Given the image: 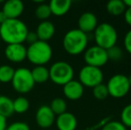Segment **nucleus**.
<instances>
[{"label":"nucleus","instance_id":"nucleus-4","mask_svg":"<svg viewBox=\"0 0 131 130\" xmlns=\"http://www.w3.org/2000/svg\"><path fill=\"white\" fill-rule=\"evenodd\" d=\"M94 38L96 45L107 50L116 45L118 40V32L110 23H101L94 31Z\"/></svg>","mask_w":131,"mask_h":130},{"label":"nucleus","instance_id":"nucleus-17","mask_svg":"<svg viewBox=\"0 0 131 130\" xmlns=\"http://www.w3.org/2000/svg\"><path fill=\"white\" fill-rule=\"evenodd\" d=\"M51 14L54 16H63L69 12L71 6V0H52L48 4Z\"/></svg>","mask_w":131,"mask_h":130},{"label":"nucleus","instance_id":"nucleus-15","mask_svg":"<svg viewBox=\"0 0 131 130\" xmlns=\"http://www.w3.org/2000/svg\"><path fill=\"white\" fill-rule=\"evenodd\" d=\"M55 124L58 130H75L78 126V120L74 114L66 111L55 118Z\"/></svg>","mask_w":131,"mask_h":130},{"label":"nucleus","instance_id":"nucleus-12","mask_svg":"<svg viewBox=\"0 0 131 130\" xmlns=\"http://www.w3.org/2000/svg\"><path fill=\"white\" fill-rule=\"evenodd\" d=\"M7 19H19L24 11V4L21 0H8L2 8Z\"/></svg>","mask_w":131,"mask_h":130},{"label":"nucleus","instance_id":"nucleus-22","mask_svg":"<svg viewBox=\"0 0 131 130\" xmlns=\"http://www.w3.org/2000/svg\"><path fill=\"white\" fill-rule=\"evenodd\" d=\"M50 109L52 110L54 115H61L62 113L66 112L67 110V103H66L65 100L63 98L56 97L51 102L50 105H49Z\"/></svg>","mask_w":131,"mask_h":130},{"label":"nucleus","instance_id":"nucleus-14","mask_svg":"<svg viewBox=\"0 0 131 130\" xmlns=\"http://www.w3.org/2000/svg\"><path fill=\"white\" fill-rule=\"evenodd\" d=\"M63 94L67 99L71 101L79 100L84 94V87L79 80H71L63 86Z\"/></svg>","mask_w":131,"mask_h":130},{"label":"nucleus","instance_id":"nucleus-9","mask_svg":"<svg viewBox=\"0 0 131 130\" xmlns=\"http://www.w3.org/2000/svg\"><path fill=\"white\" fill-rule=\"evenodd\" d=\"M84 60L86 65L96 68H101L106 64L107 62L109 61L106 50L96 45L86 49L84 54Z\"/></svg>","mask_w":131,"mask_h":130},{"label":"nucleus","instance_id":"nucleus-10","mask_svg":"<svg viewBox=\"0 0 131 130\" xmlns=\"http://www.w3.org/2000/svg\"><path fill=\"white\" fill-rule=\"evenodd\" d=\"M37 125L42 129H49L55 122V115L53 114L49 105H41L37 110L35 114Z\"/></svg>","mask_w":131,"mask_h":130},{"label":"nucleus","instance_id":"nucleus-6","mask_svg":"<svg viewBox=\"0 0 131 130\" xmlns=\"http://www.w3.org/2000/svg\"><path fill=\"white\" fill-rule=\"evenodd\" d=\"M11 83L13 88L21 94H25L30 92L35 86L30 69L25 67L18 68L14 70Z\"/></svg>","mask_w":131,"mask_h":130},{"label":"nucleus","instance_id":"nucleus-26","mask_svg":"<svg viewBox=\"0 0 131 130\" xmlns=\"http://www.w3.org/2000/svg\"><path fill=\"white\" fill-rule=\"evenodd\" d=\"M106 52L107 56H108V60H112V61L114 62L119 61L123 56L122 49L121 47L117 46V45H114V46L107 49Z\"/></svg>","mask_w":131,"mask_h":130},{"label":"nucleus","instance_id":"nucleus-33","mask_svg":"<svg viewBox=\"0 0 131 130\" xmlns=\"http://www.w3.org/2000/svg\"><path fill=\"white\" fill-rule=\"evenodd\" d=\"M7 127L6 119L0 115V130H5Z\"/></svg>","mask_w":131,"mask_h":130},{"label":"nucleus","instance_id":"nucleus-29","mask_svg":"<svg viewBox=\"0 0 131 130\" xmlns=\"http://www.w3.org/2000/svg\"><path fill=\"white\" fill-rule=\"evenodd\" d=\"M5 130H30V127L27 123L23 121H16L7 126Z\"/></svg>","mask_w":131,"mask_h":130},{"label":"nucleus","instance_id":"nucleus-7","mask_svg":"<svg viewBox=\"0 0 131 130\" xmlns=\"http://www.w3.org/2000/svg\"><path fill=\"white\" fill-rule=\"evenodd\" d=\"M109 96L114 98H122L128 94L130 90L128 77L123 74L113 75L106 84Z\"/></svg>","mask_w":131,"mask_h":130},{"label":"nucleus","instance_id":"nucleus-19","mask_svg":"<svg viewBox=\"0 0 131 130\" xmlns=\"http://www.w3.org/2000/svg\"><path fill=\"white\" fill-rule=\"evenodd\" d=\"M14 113L13 99L6 96L0 94V115L7 119L12 116Z\"/></svg>","mask_w":131,"mask_h":130},{"label":"nucleus","instance_id":"nucleus-21","mask_svg":"<svg viewBox=\"0 0 131 130\" xmlns=\"http://www.w3.org/2000/svg\"><path fill=\"white\" fill-rule=\"evenodd\" d=\"M13 105H14V112L23 114L29 110V102L26 97L21 96L13 100Z\"/></svg>","mask_w":131,"mask_h":130},{"label":"nucleus","instance_id":"nucleus-27","mask_svg":"<svg viewBox=\"0 0 131 130\" xmlns=\"http://www.w3.org/2000/svg\"><path fill=\"white\" fill-rule=\"evenodd\" d=\"M121 123L126 127L131 128V103L126 105L123 108L121 114Z\"/></svg>","mask_w":131,"mask_h":130},{"label":"nucleus","instance_id":"nucleus-35","mask_svg":"<svg viewBox=\"0 0 131 130\" xmlns=\"http://www.w3.org/2000/svg\"><path fill=\"white\" fill-rule=\"evenodd\" d=\"M123 2H124L127 8H128V7H131V0H124Z\"/></svg>","mask_w":131,"mask_h":130},{"label":"nucleus","instance_id":"nucleus-39","mask_svg":"<svg viewBox=\"0 0 131 130\" xmlns=\"http://www.w3.org/2000/svg\"><path fill=\"white\" fill-rule=\"evenodd\" d=\"M0 85H1V82H0Z\"/></svg>","mask_w":131,"mask_h":130},{"label":"nucleus","instance_id":"nucleus-23","mask_svg":"<svg viewBox=\"0 0 131 130\" xmlns=\"http://www.w3.org/2000/svg\"><path fill=\"white\" fill-rule=\"evenodd\" d=\"M51 10L49 7L48 4H46L42 2L40 5H38L37 6V8L35 9V16L38 18V20L43 21H47L49 17L51 16Z\"/></svg>","mask_w":131,"mask_h":130},{"label":"nucleus","instance_id":"nucleus-20","mask_svg":"<svg viewBox=\"0 0 131 130\" xmlns=\"http://www.w3.org/2000/svg\"><path fill=\"white\" fill-rule=\"evenodd\" d=\"M127 7L122 0H112L106 5V10L111 15L119 16L124 14Z\"/></svg>","mask_w":131,"mask_h":130},{"label":"nucleus","instance_id":"nucleus-24","mask_svg":"<svg viewBox=\"0 0 131 130\" xmlns=\"http://www.w3.org/2000/svg\"><path fill=\"white\" fill-rule=\"evenodd\" d=\"M15 69L10 65L0 66V82L1 83H9L12 81Z\"/></svg>","mask_w":131,"mask_h":130},{"label":"nucleus","instance_id":"nucleus-11","mask_svg":"<svg viewBox=\"0 0 131 130\" xmlns=\"http://www.w3.org/2000/svg\"><path fill=\"white\" fill-rule=\"evenodd\" d=\"M5 56L11 63H19L27 59V47L23 44H10L5 48Z\"/></svg>","mask_w":131,"mask_h":130},{"label":"nucleus","instance_id":"nucleus-13","mask_svg":"<svg viewBox=\"0 0 131 130\" xmlns=\"http://www.w3.org/2000/svg\"><path fill=\"white\" fill-rule=\"evenodd\" d=\"M79 30L84 33H89L95 31L97 24V17L95 14L91 12H86L82 14L79 18L78 21Z\"/></svg>","mask_w":131,"mask_h":130},{"label":"nucleus","instance_id":"nucleus-34","mask_svg":"<svg viewBox=\"0 0 131 130\" xmlns=\"http://www.w3.org/2000/svg\"><path fill=\"white\" fill-rule=\"evenodd\" d=\"M7 20L6 16H5V14L3 13V11H0V24H2V23H4L5 21Z\"/></svg>","mask_w":131,"mask_h":130},{"label":"nucleus","instance_id":"nucleus-25","mask_svg":"<svg viewBox=\"0 0 131 130\" xmlns=\"http://www.w3.org/2000/svg\"><path fill=\"white\" fill-rule=\"evenodd\" d=\"M93 96L97 100H104L108 97L109 93L106 85L104 84H99L96 87L93 88Z\"/></svg>","mask_w":131,"mask_h":130},{"label":"nucleus","instance_id":"nucleus-28","mask_svg":"<svg viewBox=\"0 0 131 130\" xmlns=\"http://www.w3.org/2000/svg\"><path fill=\"white\" fill-rule=\"evenodd\" d=\"M101 130H127V127L121 122L110 120L103 126Z\"/></svg>","mask_w":131,"mask_h":130},{"label":"nucleus","instance_id":"nucleus-5","mask_svg":"<svg viewBox=\"0 0 131 130\" xmlns=\"http://www.w3.org/2000/svg\"><path fill=\"white\" fill-rule=\"evenodd\" d=\"M49 69V79L54 84L63 87L65 84L73 79L74 69L70 63L59 61L53 63Z\"/></svg>","mask_w":131,"mask_h":130},{"label":"nucleus","instance_id":"nucleus-36","mask_svg":"<svg viewBox=\"0 0 131 130\" xmlns=\"http://www.w3.org/2000/svg\"><path fill=\"white\" fill-rule=\"evenodd\" d=\"M128 81H129V84H130V86H131V76L128 77Z\"/></svg>","mask_w":131,"mask_h":130},{"label":"nucleus","instance_id":"nucleus-18","mask_svg":"<svg viewBox=\"0 0 131 130\" xmlns=\"http://www.w3.org/2000/svg\"><path fill=\"white\" fill-rule=\"evenodd\" d=\"M30 71L35 84L45 83L49 79V69L46 66H35Z\"/></svg>","mask_w":131,"mask_h":130},{"label":"nucleus","instance_id":"nucleus-31","mask_svg":"<svg viewBox=\"0 0 131 130\" xmlns=\"http://www.w3.org/2000/svg\"><path fill=\"white\" fill-rule=\"evenodd\" d=\"M38 40V37H37V34L35 31H29L26 36V38H25V42L29 43V45H31V44L35 43Z\"/></svg>","mask_w":131,"mask_h":130},{"label":"nucleus","instance_id":"nucleus-3","mask_svg":"<svg viewBox=\"0 0 131 130\" xmlns=\"http://www.w3.org/2000/svg\"><path fill=\"white\" fill-rule=\"evenodd\" d=\"M52 56V46L47 42L38 40L27 47V59L35 66H45Z\"/></svg>","mask_w":131,"mask_h":130},{"label":"nucleus","instance_id":"nucleus-2","mask_svg":"<svg viewBox=\"0 0 131 130\" xmlns=\"http://www.w3.org/2000/svg\"><path fill=\"white\" fill-rule=\"evenodd\" d=\"M88 38L86 33L79 29H73L65 33L62 39V46L71 55H78L86 51Z\"/></svg>","mask_w":131,"mask_h":130},{"label":"nucleus","instance_id":"nucleus-16","mask_svg":"<svg viewBox=\"0 0 131 130\" xmlns=\"http://www.w3.org/2000/svg\"><path fill=\"white\" fill-rule=\"evenodd\" d=\"M36 34L38 40L47 42L53 37L55 33V27L51 21H43L38 25L36 29Z\"/></svg>","mask_w":131,"mask_h":130},{"label":"nucleus","instance_id":"nucleus-40","mask_svg":"<svg viewBox=\"0 0 131 130\" xmlns=\"http://www.w3.org/2000/svg\"><path fill=\"white\" fill-rule=\"evenodd\" d=\"M130 130H131V128H130Z\"/></svg>","mask_w":131,"mask_h":130},{"label":"nucleus","instance_id":"nucleus-8","mask_svg":"<svg viewBox=\"0 0 131 130\" xmlns=\"http://www.w3.org/2000/svg\"><path fill=\"white\" fill-rule=\"evenodd\" d=\"M79 79L83 87L94 88L97 85L103 83L104 73L100 68L85 65L79 70Z\"/></svg>","mask_w":131,"mask_h":130},{"label":"nucleus","instance_id":"nucleus-37","mask_svg":"<svg viewBox=\"0 0 131 130\" xmlns=\"http://www.w3.org/2000/svg\"><path fill=\"white\" fill-rule=\"evenodd\" d=\"M42 130H50V129H42Z\"/></svg>","mask_w":131,"mask_h":130},{"label":"nucleus","instance_id":"nucleus-30","mask_svg":"<svg viewBox=\"0 0 131 130\" xmlns=\"http://www.w3.org/2000/svg\"><path fill=\"white\" fill-rule=\"evenodd\" d=\"M124 46L127 52L131 54V30H128L124 37Z\"/></svg>","mask_w":131,"mask_h":130},{"label":"nucleus","instance_id":"nucleus-1","mask_svg":"<svg viewBox=\"0 0 131 130\" xmlns=\"http://www.w3.org/2000/svg\"><path fill=\"white\" fill-rule=\"evenodd\" d=\"M29 32L27 25L20 19H7L1 24L0 38L6 45L23 44Z\"/></svg>","mask_w":131,"mask_h":130},{"label":"nucleus","instance_id":"nucleus-32","mask_svg":"<svg viewBox=\"0 0 131 130\" xmlns=\"http://www.w3.org/2000/svg\"><path fill=\"white\" fill-rule=\"evenodd\" d=\"M124 19L125 21L131 26V7H128L124 13Z\"/></svg>","mask_w":131,"mask_h":130},{"label":"nucleus","instance_id":"nucleus-38","mask_svg":"<svg viewBox=\"0 0 131 130\" xmlns=\"http://www.w3.org/2000/svg\"><path fill=\"white\" fill-rule=\"evenodd\" d=\"M0 28H1V24H0Z\"/></svg>","mask_w":131,"mask_h":130}]
</instances>
